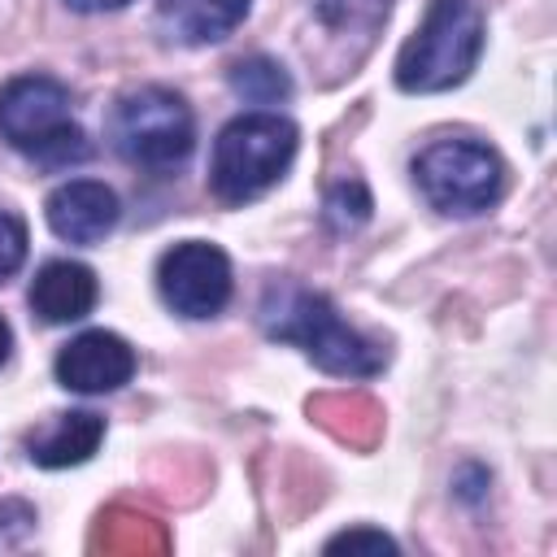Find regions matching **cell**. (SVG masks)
Instances as JSON below:
<instances>
[{
	"instance_id": "9",
	"label": "cell",
	"mask_w": 557,
	"mask_h": 557,
	"mask_svg": "<svg viewBox=\"0 0 557 557\" xmlns=\"http://www.w3.org/2000/svg\"><path fill=\"white\" fill-rule=\"evenodd\" d=\"M44 218H48V226H52L57 239H70V244H100V239L117 226L122 209H117L113 187H104V183H96V178H70V183H61V187L44 200Z\"/></svg>"
},
{
	"instance_id": "1",
	"label": "cell",
	"mask_w": 557,
	"mask_h": 557,
	"mask_svg": "<svg viewBox=\"0 0 557 557\" xmlns=\"http://www.w3.org/2000/svg\"><path fill=\"white\" fill-rule=\"evenodd\" d=\"M261 326L270 339L300 344L318 370L339 374V379H370L387 361L383 348L374 339H366L361 331H352L322 292H305L292 283H283L265 296Z\"/></svg>"
},
{
	"instance_id": "6",
	"label": "cell",
	"mask_w": 557,
	"mask_h": 557,
	"mask_svg": "<svg viewBox=\"0 0 557 557\" xmlns=\"http://www.w3.org/2000/svg\"><path fill=\"white\" fill-rule=\"evenodd\" d=\"M413 178L431 200V209L453 218H474L500 200L505 161L496 157V148L479 139H435L431 148L418 152Z\"/></svg>"
},
{
	"instance_id": "10",
	"label": "cell",
	"mask_w": 557,
	"mask_h": 557,
	"mask_svg": "<svg viewBox=\"0 0 557 557\" xmlns=\"http://www.w3.org/2000/svg\"><path fill=\"white\" fill-rule=\"evenodd\" d=\"M96 296H100V283L83 261H44L39 274L30 278V309L48 326L87 318L96 309Z\"/></svg>"
},
{
	"instance_id": "19",
	"label": "cell",
	"mask_w": 557,
	"mask_h": 557,
	"mask_svg": "<svg viewBox=\"0 0 557 557\" xmlns=\"http://www.w3.org/2000/svg\"><path fill=\"white\" fill-rule=\"evenodd\" d=\"M9 348H13V331H9V322L0 318V366L9 361Z\"/></svg>"
},
{
	"instance_id": "18",
	"label": "cell",
	"mask_w": 557,
	"mask_h": 557,
	"mask_svg": "<svg viewBox=\"0 0 557 557\" xmlns=\"http://www.w3.org/2000/svg\"><path fill=\"white\" fill-rule=\"evenodd\" d=\"M70 9H78V13H104V9H122V4H131V0H65Z\"/></svg>"
},
{
	"instance_id": "4",
	"label": "cell",
	"mask_w": 557,
	"mask_h": 557,
	"mask_svg": "<svg viewBox=\"0 0 557 557\" xmlns=\"http://www.w3.org/2000/svg\"><path fill=\"white\" fill-rule=\"evenodd\" d=\"M0 135L39 165L87 157V135L70 117V91L48 74H17L0 87Z\"/></svg>"
},
{
	"instance_id": "7",
	"label": "cell",
	"mask_w": 557,
	"mask_h": 557,
	"mask_svg": "<svg viewBox=\"0 0 557 557\" xmlns=\"http://www.w3.org/2000/svg\"><path fill=\"white\" fill-rule=\"evenodd\" d=\"M161 300L183 318H213L231 300V261L218 244L183 239L157 261Z\"/></svg>"
},
{
	"instance_id": "16",
	"label": "cell",
	"mask_w": 557,
	"mask_h": 557,
	"mask_svg": "<svg viewBox=\"0 0 557 557\" xmlns=\"http://www.w3.org/2000/svg\"><path fill=\"white\" fill-rule=\"evenodd\" d=\"M26 244H30V239H26V222L0 209V283H4L9 274L22 270V261H26Z\"/></svg>"
},
{
	"instance_id": "17",
	"label": "cell",
	"mask_w": 557,
	"mask_h": 557,
	"mask_svg": "<svg viewBox=\"0 0 557 557\" xmlns=\"http://www.w3.org/2000/svg\"><path fill=\"white\" fill-rule=\"evenodd\" d=\"M352 553V548H370V553H396V540L383 535V531H366V527H352V531H339L326 540V553Z\"/></svg>"
},
{
	"instance_id": "8",
	"label": "cell",
	"mask_w": 557,
	"mask_h": 557,
	"mask_svg": "<svg viewBox=\"0 0 557 557\" xmlns=\"http://www.w3.org/2000/svg\"><path fill=\"white\" fill-rule=\"evenodd\" d=\"M135 374V348L113 331H83L57 352V383L65 392H117Z\"/></svg>"
},
{
	"instance_id": "11",
	"label": "cell",
	"mask_w": 557,
	"mask_h": 557,
	"mask_svg": "<svg viewBox=\"0 0 557 557\" xmlns=\"http://www.w3.org/2000/svg\"><path fill=\"white\" fill-rule=\"evenodd\" d=\"M104 440V418L91 413V409H70V413H57L44 431H35L26 440V453L35 466L44 470H61V466H83Z\"/></svg>"
},
{
	"instance_id": "13",
	"label": "cell",
	"mask_w": 557,
	"mask_h": 557,
	"mask_svg": "<svg viewBox=\"0 0 557 557\" xmlns=\"http://www.w3.org/2000/svg\"><path fill=\"white\" fill-rule=\"evenodd\" d=\"M231 87L235 96H244L248 104H278L292 96V78L278 61L270 57H248V61H235L231 70Z\"/></svg>"
},
{
	"instance_id": "14",
	"label": "cell",
	"mask_w": 557,
	"mask_h": 557,
	"mask_svg": "<svg viewBox=\"0 0 557 557\" xmlns=\"http://www.w3.org/2000/svg\"><path fill=\"white\" fill-rule=\"evenodd\" d=\"M309 9L318 13L322 26L331 30H348V35H370L383 26L392 0H309Z\"/></svg>"
},
{
	"instance_id": "12",
	"label": "cell",
	"mask_w": 557,
	"mask_h": 557,
	"mask_svg": "<svg viewBox=\"0 0 557 557\" xmlns=\"http://www.w3.org/2000/svg\"><path fill=\"white\" fill-rule=\"evenodd\" d=\"M252 0H161L157 17L178 44H218L244 17Z\"/></svg>"
},
{
	"instance_id": "2",
	"label": "cell",
	"mask_w": 557,
	"mask_h": 557,
	"mask_svg": "<svg viewBox=\"0 0 557 557\" xmlns=\"http://www.w3.org/2000/svg\"><path fill=\"white\" fill-rule=\"evenodd\" d=\"M296 144H300V131L283 113H239V117H231L213 139V161H209L213 196L226 200V205L257 200L261 191H270L287 174V165L296 157Z\"/></svg>"
},
{
	"instance_id": "15",
	"label": "cell",
	"mask_w": 557,
	"mask_h": 557,
	"mask_svg": "<svg viewBox=\"0 0 557 557\" xmlns=\"http://www.w3.org/2000/svg\"><path fill=\"white\" fill-rule=\"evenodd\" d=\"M366 218H370V191H366L357 178L335 183V187L326 191V222H331L335 231H352V226H361Z\"/></svg>"
},
{
	"instance_id": "5",
	"label": "cell",
	"mask_w": 557,
	"mask_h": 557,
	"mask_svg": "<svg viewBox=\"0 0 557 557\" xmlns=\"http://www.w3.org/2000/svg\"><path fill=\"white\" fill-rule=\"evenodd\" d=\"M109 139L117 157L144 170H174L191 157L196 144V117L187 100L170 87H135L126 91L109 113Z\"/></svg>"
},
{
	"instance_id": "3",
	"label": "cell",
	"mask_w": 557,
	"mask_h": 557,
	"mask_svg": "<svg viewBox=\"0 0 557 557\" xmlns=\"http://www.w3.org/2000/svg\"><path fill=\"white\" fill-rule=\"evenodd\" d=\"M483 52V13L474 0H431L418 30L396 57L400 91H448L470 78Z\"/></svg>"
}]
</instances>
